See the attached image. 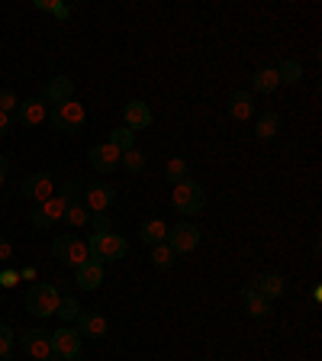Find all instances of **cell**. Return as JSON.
I'll return each mask as SVG.
<instances>
[{
    "label": "cell",
    "mask_w": 322,
    "mask_h": 361,
    "mask_svg": "<svg viewBox=\"0 0 322 361\" xmlns=\"http://www.w3.org/2000/svg\"><path fill=\"white\" fill-rule=\"evenodd\" d=\"M10 126H13V116H7V113H0V135L7 133Z\"/></svg>",
    "instance_id": "38"
},
{
    "label": "cell",
    "mask_w": 322,
    "mask_h": 361,
    "mask_svg": "<svg viewBox=\"0 0 322 361\" xmlns=\"http://www.w3.org/2000/svg\"><path fill=\"white\" fill-rule=\"evenodd\" d=\"M58 300H61L58 287L39 281V284H32L30 290H26V313L39 316V319H49V316H55V310H58Z\"/></svg>",
    "instance_id": "1"
},
{
    "label": "cell",
    "mask_w": 322,
    "mask_h": 361,
    "mask_svg": "<svg viewBox=\"0 0 322 361\" xmlns=\"http://www.w3.org/2000/svg\"><path fill=\"white\" fill-rule=\"evenodd\" d=\"M42 361H61V358H58V355H49V358H42Z\"/></svg>",
    "instance_id": "40"
},
{
    "label": "cell",
    "mask_w": 322,
    "mask_h": 361,
    "mask_svg": "<svg viewBox=\"0 0 322 361\" xmlns=\"http://www.w3.org/2000/svg\"><path fill=\"white\" fill-rule=\"evenodd\" d=\"M242 300H245V310H248V316H252V319H268L271 307H274L268 297H261V293L252 290V284L242 287Z\"/></svg>",
    "instance_id": "18"
},
{
    "label": "cell",
    "mask_w": 322,
    "mask_h": 361,
    "mask_svg": "<svg viewBox=\"0 0 322 361\" xmlns=\"http://www.w3.org/2000/svg\"><path fill=\"white\" fill-rule=\"evenodd\" d=\"M75 323H78V336H87V338H104L106 336V329H110V326H106V319H104V316H100V313H84V310H81V313H78V319H75Z\"/></svg>",
    "instance_id": "17"
},
{
    "label": "cell",
    "mask_w": 322,
    "mask_h": 361,
    "mask_svg": "<svg viewBox=\"0 0 322 361\" xmlns=\"http://www.w3.org/2000/svg\"><path fill=\"white\" fill-rule=\"evenodd\" d=\"M36 10L52 13L55 20H68V16H71V7H68V4H61V0H36Z\"/></svg>",
    "instance_id": "29"
},
{
    "label": "cell",
    "mask_w": 322,
    "mask_h": 361,
    "mask_svg": "<svg viewBox=\"0 0 322 361\" xmlns=\"http://www.w3.org/2000/svg\"><path fill=\"white\" fill-rule=\"evenodd\" d=\"M171 203H174V210H180L184 216H194V213L203 210V203H206V194H203V188L197 184V180L184 178V180H178V184H174Z\"/></svg>",
    "instance_id": "4"
},
{
    "label": "cell",
    "mask_w": 322,
    "mask_h": 361,
    "mask_svg": "<svg viewBox=\"0 0 322 361\" xmlns=\"http://www.w3.org/2000/svg\"><path fill=\"white\" fill-rule=\"evenodd\" d=\"M20 348L30 355L32 361L49 358V355H52V332H45V329H26L20 336Z\"/></svg>",
    "instance_id": "9"
},
{
    "label": "cell",
    "mask_w": 322,
    "mask_h": 361,
    "mask_svg": "<svg viewBox=\"0 0 322 361\" xmlns=\"http://www.w3.org/2000/svg\"><path fill=\"white\" fill-rule=\"evenodd\" d=\"M123 120H126V129H149L151 126V110L145 100H129L126 106H123Z\"/></svg>",
    "instance_id": "16"
},
{
    "label": "cell",
    "mask_w": 322,
    "mask_h": 361,
    "mask_svg": "<svg viewBox=\"0 0 322 361\" xmlns=\"http://www.w3.org/2000/svg\"><path fill=\"white\" fill-rule=\"evenodd\" d=\"M52 255L58 258L61 264H71V268H81L84 262H87V242H81L78 235H58V239L52 242Z\"/></svg>",
    "instance_id": "5"
},
{
    "label": "cell",
    "mask_w": 322,
    "mask_h": 361,
    "mask_svg": "<svg viewBox=\"0 0 322 361\" xmlns=\"http://www.w3.org/2000/svg\"><path fill=\"white\" fill-rule=\"evenodd\" d=\"M165 178H168V180H184V178H187V161L174 155L171 161L165 165Z\"/></svg>",
    "instance_id": "31"
},
{
    "label": "cell",
    "mask_w": 322,
    "mask_h": 361,
    "mask_svg": "<svg viewBox=\"0 0 322 361\" xmlns=\"http://www.w3.org/2000/svg\"><path fill=\"white\" fill-rule=\"evenodd\" d=\"M139 239L145 242V245H161V242L168 239V223L165 219H149V223L139 226Z\"/></svg>",
    "instance_id": "22"
},
{
    "label": "cell",
    "mask_w": 322,
    "mask_h": 361,
    "mask_svg": "<svg viewBox=\"0 0 322 361\" xmlns=\"http://www.w3.org/2000/svg\"><path fill=\"white\" fill-rule=\"evenodd\" d=\"M23 197H26V200H32V203L52 200V197H55V180H52V174H45V171L30 174V178L23 180Z\"/></svg>",
    "instance_id": "11"
},
{
    "label": "cell",
    "mask_w": 322,
    "mask_h": 361,
    "mask_svg": "<svg viewBox=\"0 0 322 361\" xmlns=\"http://www.w3.org/2000/svg\"><path fill=\"white\" fill-rule=\"evenodd\" d=\"M252 290L274 303L278 297H284V278L280 274H258V278H252Z\"/></svg>",
    "instance_id": "19"
},
{
    "label": "cell",
    "mask_w": 322,
    "mask_h": 361,
    "mask_svg": "<svg viewBox=\"0 0 322 361\" xmlns=\"http://www.w3.org/2000/svg\"><path fill=\"white\" fill-rule=\"evenodd\" d=\"M65 100H75V81L68 75H55L52 81L45 84V94H42V104H65Z\"/></svg>",
    "instance_id": "12"
},
{
    "label": "cell",
    "mask_w": 322,
    "mask_h": 361,
    "mask_svg": "<svg viewBox=\"0 0 322 361\" xmlns=\"http://www.w3.org/2000/svg\"><path fill=\"white\" fill-rule=\"evenodd\" d=\"M116 203V188L106 180H94L90 188H84V207L90 213H106Z\"/></svg>",
    "instance_id": "7"
},
{
    "label": "cell",
    "mask_w": 322,
    "mask_h": 361,
    "mask_svg": "<svg viewBox=\"0 0 322 361\" xmlns=\"http://www.w3.org/2000/svg\"><path fill=\"white\" fill-rule=\"evenodd\" d=\"M61 219H65L71 229H81V226L90 223V210L84 207V203H68V207H65V216H61Z\"/></svg>",
    "instance_id": "24"
},
{
    "label": "cell",
    "mask_w": 322,
    "mask_h": 361,
    "mask_svg": "<svg viewBox=\"0 0 322 361\" xmlns=\"http://www.w3.org/2000/svg\"><path fill=\"white\" fill-rule=\"evenodd\" d=\"M10 258H13V245H10V239H0V264H7Z\"/></svg>",
    "instance_id": "36"
},
{
    "label": "cell",
    "mask_w": 322,
    "mask_h": 361,
    "mask_svg": "<svg viewBox=\"0 0 322 361\" xmlns=\"http://www.w3.org/2000/svg\"><path fill=\"white\" fill-rule=\"evenodd\" d=\"M7 168H10V161L0 155V188H4V180H7Z\"/></svg>",
    "instance_id": "39"
},
{
    "label": "cell",
    "mask_w": 322,
    "mask_h": 361,
    "mask_svg": "<svg viewBox=\"0 0 322 361\" xmlns=\"http://www.w3.org/2000/svg\"><path fill=\"white\" fill-rule=\"evenodd\" d=\"M13 358V329L10 326H0V361Z\"/></svg>",
    "instance_id": "32"
},
{
    "label": "cell",
    "mask_w": 322,
    "mask_h": 361,
    "mask_svg": "<svg viewBox=\"0 0 322 361\" xmlns=\"http://www.w3.org/2000/svg\"><path fill=\"white\" fill-rule=\"evenodd\" d=\"M52 355L61 361H84L81 358V336L75 329H58L52 332Z\"/></svg>",
    "instance_id": "10"
},
{
    "label": "cell",
    "mask_w": 322,
    "mask_h": 361,
    "mask_svg": "<svg viewBox=\"0 0 322 361\" xmlns=\"http://www.w3.org/2000/svg\"><path fill=\"white\" fill-rule=\"evenodd\" d=\"M278 129H280V113H264L261 120L255 123V135L258 139H274V135H278Z\"/></svg>",
    "instance_id": "23"
},
{
    "label": "cell",
    "mask_w": 322,
    "mask_h": 361,
    "mask_svg": "<svg viewBox=\"0 0 322 361\" xmlns=\"http://www.w3.org/2000/svg\"><path fill=\"white\" fill-rule=\"evenodd\" d=\"M280 87V78H278V68H258L252 75V90L255 94H274Z\"/></svg>",
    "instance_id": "21"
},
{
    "label": "cell",
    "mask_w": 322,
    "mask_h": 361,
    "mask_svg": "<svg viewBox=\"0 0 322 361\" xmlns=\"http://www.w3.org/2000/svg\"><path fill=\"white\" fill-rule=\"evenodd\" d=\"M78 194H81V184H78V180H65L58 190V197H65L68 203H78Z\"/></svg>",
    "instance_id": "35"
},
{
    "label": "cell",
    "mask_w": 322,
    "mask_h": 361,
    "mask_svg": "<svg viewBox=\"0 0 322 361\" xmlns=\"http://www.w3.org/2000/svg\"><path fill=\"white\" fill-rule=\"evenodd\" d=\"M84 120H87V110H84V104H78V100H65V104L52 106V113H49V123H52L58 133H68V135L81 133Z\"/></svg>",
    "instance_id": "3"
},
{
    "label": "cell",
    "mask_w": 322,
    "mask_h": 361,
    "mask_svg": "<svg viewBox=\"0 0 322 361\" xmlns=\"http://www.w3.org/2000/svg\"><path fill=\"white\" fill-rule=\"evenodd\" d=\"M13 123H20V126H26V129L45 123V104H42V97L20 100V106H16V113H13Z\"/></svg>",
    "instance_id": "13"
},
{
    "label": "cell",
    "mask_w": 322,
    "mask_h": 361,
    "mask_svg": "<svg viewBox=\"0 0 322 361\" xmlns=\"http://www.w3.org/2000/svg\"><path fill=\"white\" fill-rule=\"evenodd\" d=\"M65 207H68V200H65V197H58V194H55L52 200L39 203L36 210H32L30 223L36 226V229H52L55 223H61V216H65Z\"/></svg>",
    "instance_id": "8"
},
{
    "label": "cell",
    "mask_w": 322,
    "mask_h": 361,
    "mask_svg": "<svg viewBox=\"0 0 322 361\" xmlns=\"http://www.w3.org/2000/svg\"><path fill=\"white\" fill-rule=\"evenodd\" d=\"M75 284L81 287V290H97V287L104 284V264L87 258L81 268H75Z\"/></svg>",
    "instance_id": "15"
},
{
    "label": "cell",
    "mask_w": 322,
    "mask_h": 361,
    "mask_svg": "<svg viewBox=\"0 0 322 361\" xmlns=\"http://www.w3.org/2000/svg\"><path fill=\"white\" fill-rule=\"evenodd\" d=\"M278 78H280V84H300L303 81V65H300V61H293V59L280 61V65H278Z\"/></svg>",
    "instance_id": "25"
},
{
    "label": "cell",
    "mask_w": 322,
    "mask_h": 361,
    "mask_svg": "<svg viewBox=\"0 0 322 361\" xmlns=\"http://www.w3.org/2000/svg\"><path fill=\"white\" fill-rule=\"evenodd\" d=\"M120 158H123V152H116L113 145H106V142L94 145V149H90V168L100 174H113L120 168Z\"/></svg>",
    "instance_id": "14"
},
{
    "label": "cell",
    "mask_w": 322,
    "mask_h": 361,
    "mask_svg": "<svg viewBox=\"0 0 322 361\" xmlns=\"http://www.w3.org/2000/svg\"><path fill=\"white\" fill-rule=\"evenodd\" d=\"M16 106H20V100H16L13 90H0V113H7V116H13Z\"/></svg>",
    "instance_id": "33"
},
{
    "label": "cell",
    "mask_w": 322,
    "mask_h": 361,
    "mask_svg": "<svg viewBox=\"0 0 322 361\" xmlns=\"http://www.w3.org/2000/svg\"><path fill=\"white\" fill-rule=\"evenodd\" d=\"M106 145H113L116 152H129V149H135V133L132 129H113L110 133V139H106Z\"/></svg>",
    "instance_id": "26"
},
{
    "label": "cell",
    "mask_w": 322,
    "mask_h": 361,
    "mask_svg": "<svg viewBox=\"0 0 322 361\" xmlns=\"http://www.w3.org/2000/svg\"><path fill=\"white\" fill-rule=\"evenodd\" d=\"M168 245H171L174 255H190L197 245H200V229L194 223H178L168 226Z\"/></svg>",
    "instance_id": "6"
},
{
    "label": "cell",
    "mask_w": 322,
    "mask_h": 361,
    "mask_svg": "<svg viewBox=\"0 0 322 361\" xmlns=\"http://www.w3.org/2000/svg\"><path fill=\"white\" fill-rule=\"evenodd\" d=\"M151 264H155L158 271H168L174 264V252L168 242H161V245H151Z\"/></svg>",
    "instance_id": "27"
},
{
    "label": "cell",
    "mask_w": 322,
    "mask_h": 361,
    "mask_svg": "<svg viewBox=\"0 0 322 361\" xmlns=\"http://www.w3.org/2000/svg\"><path fill=\"white\" fill-rule=\"evenodd\" d=\"M16 278H20L16 271H0V287H13Z\"/></svg>",
    "instance_id": "37"
},
{
    "label": "cell",
    "mask_w": 322,
    "mask_h": 361,
    "mask_svg": "<svg viewBox=\"0 0 322 361\" xmlns=\"http://www.w3.org/2000/svg\"><path fill=\"white\" fill-rule=\"evenodd\" d=\"M90 226H94V235L110 233V216L106 213H90Z\"/></svg>",
    "instance_id": "34"
},
{
    "label": "cell",
    "mask_w": 322,
    "mask_h": 361,
    "mask_svg": "<svg viewBox=\"0 0 322 361\" xmlns=\"http://www.w3.org/2000/svg\"><path fill=\"white\" fill-rule=\"evenodd\" d=\"M120 165H123V171H129V174H142V168H145V155H142L139 149H129V152H123Z\"/></svg>",
    "instance_id": "28"
},
{
    "label": "cell",
    "mask_w": 322,
    "mask_h": 361,
    "mask_svg": "<svg viewBox=\"0 0 322 361\" xmlns=\"http://www.w3.org/2000/svg\"><path fill=\"white\" fill-rule=\"evenodd\" d=\"M78 313H81V307H78L75 297H61V300H58V310H55V316H61L65 323H71V319H78Z\"/></svg>",
    "instance_id": "30"
},
{
    "label": "cell",
    "mask_w": 322,
    "mask_h": 361,
    "mask_svg": "<svg viewBox=\"0 0 322 361\" xmlns=\"http://www.w3.org/2000/svg\"><path fill=\"white\" fill-rule=\"evenodd\" d=\"M225 110H229V116L239 123L252 120V110H255V100H252V94L248 90H235L233 97H229V104H225Z\"/></svg>",
    "instance_id": "20"
},
{
    "label": "cell",
    "mask_w": 322,
    "mask_h": 361,
    "mask_svg": "<svg viewBox=\"0 0 322 361\" xmlns=\"http://www.w3.org/2000/svg\"><path fill=\"white\" fill-rule=\"evenodd\" d=\"M129 252V242L116 233H104V235H90L87 242V255L100 264H110V262H120L123 255Z\"/></svg>",
    "instance_id": "2"
}]
</instances>
